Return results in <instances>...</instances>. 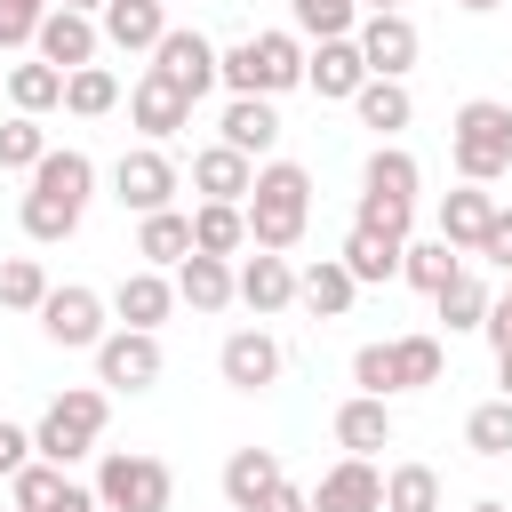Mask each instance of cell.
I'll return each instance as SVG.
<instances>
[{"instance_id": "obj_41", "label": "cell", "mask_w": 512, "mask_h": 512, "mask_svg": "<svg viewBox=\"0 0 512 512\" xmlns=\"http://www.w3.org/2000/svg\"><path fill=\"white\" fill-rule=\"evenodd\" d=\"M432 304H440V320H448V328H480L496 296H488V280H480V272H456V280H448Z\"/></svg>"}, {"instance_id": "obj_45", "label": "cell", "mask_w": 512, "mask_h": 512, "mask_svg": "<svg viewBox=\"0 0 512 512\" xmlns=\"http://www.w3.org/2000/svg\"><path fill=\"white\" fill-rule=\"evenodd\" d=\"M352 384L376 392V400H392V392H400V384H392V344H360V352H352Z\"/></svg>"}, {"instance_id": "obj_13", "label": "cell", "mask_w": 512, "mask_h": 512, "mask_svg": "<svg viewBox=\"0 0 512 512\" xmlns=\"http://www.w3.org/2000/svg\"><path fill=\"white\" fill-rule=\"evenodd\" d=\"M152 64H160L192 104L216 88V40H208V32H192V24H168V32H160V48H152Z\"/></svg>"}, {"instance_id": "obj_57", "label": "cell", "mask_w": 512, "mask_h": 512, "mask_svg": "<svg viewBox=\"0 0 512 512\" xmlns=\"http://www.w3.org/2000/svg\"><path fill=\"white\" fill-rule=\"evenodd\" d=\"M504 280H512V272H504ZM504 296H512V288H504Z\"/></svg>"}, {"instance_id": "obj_24", "label": "cell", "mask_w": 512, "mask_h": 512, "mask_svg": "<svg viewBox=\"0 0 512 512\" xmlns=\"http://www.w3.org/2000/svg\"><path fill=\"white\" fill-rule=\"evenodd\" d=\"M280 480H288V464H280L272 448H232V456H224V504H232V512L264 504Z\"/></svg>"}, {"instance_id": "obj_39", "label": "cell", "mask_w": 512, "mask_h": 512, "mask_svg": "<svg viewBox=\"0 0 512 512\" xmlns=\"http://www.w3.org/2000/svg\"><path fill=\"white\" fill-rule=\"evenodd\" d=\"M288 24L296 40H344L360 24V0H288Z\"/></svg>"}, {"instance_id": "obj_26", "label": "cell", "mask_w": 512, "mask_h": 512, "mask_svg": "<svg viewBox=\"0 0 512 512\" xmlns=\"http://www.w3.org/2000/svg\"><path fill=\"white\" fill-rule=\"evenodd\" d=\"M32 192H56V200L88 208V200H96V160H88V152H72V144H64V152L48 144V152H40V168H32Z\"/></svg>"}, {"instance_id": "obj_35", "label": "cell", "mask_w": 512, "mask_h": 512, "mask_svg": "<svg viewBox=\"0 0 512 512\" xmlns=\"http://www.w3.org/2000/svg\"><path fill=\"white\" fill-rule=\"evenodd\" d=\"M112 104H120V80H112L104 64H72V72H64V112H72V120H104Z\"/></svg>"}, {"instance_id": "obj_1", "label": "cell", "mask_w": 512, "mask_h": 512, "mask_svg": "<svg viewBox=\"0 0 512 512\" xmlns=\"http://www.w3.org/2000/svg\"><path fill=\"white\" fill-rule=\"evenodd\" d=\"M240 216H248V248L288 256V248L304 240V224H312V168H296V160H264L256 184H248V200H240Z\"/></svg>"}, {"instance_id": "obj_8", "label": "cell", "mask_w": 512, "mask_h": 512, "mask_svg": "<svg viewBox=\"0 0 512 512\" xmlns=\"http://www.w3.org/2000/svg\"><path fill=\"white\" fill-rule=\"evenodd\" d=\"M176 184H184V168H176L160 144H136V152H120V160H112V200H120V208H136V216L176 208Z\"/></svg>"}, {"instance_id": "obj_16", "label": "cell", "mask_w": 512, "mask_h": 512, "mask_svg": "<svg viewBox=\"0 0 512 512\" xmlns=\"http://www.w3.org/2000/svg\"><path fill=\"white\" fill-rule=\"evenodd\" d=\"M368 80V64H360V40L344 32V40H320V48H304V88L320 96V104H352V88Z\"/></svg>"}, {"instance_id": "obj_6", "label": "cell", "mask_w": 512, "mask_h": 512, "mask_svg": "<svg viewBox=\"0 0 512 512\" xmlns=\"http://www.w3.org/2000/svg\"><path fill=\"white\" fill-rule=\"evenodd\" d=\"M160 368H168L160 328H104V344H96V384L104 392H152Z\"/></svg>"}, {"instance_id": "obj_18", "label": "cell", "mask_w": 512, "mask_h": 512, "mask_svg": "<svg viewBox=\"0 0 512 512\" xmlns=\"http://www.w3.org/2000/svg\"><path fill=\"white\" fill-rule=\"evenodd\" d=\"M104 304H112V320H120V328H160V320L176 312V280H168V272H152V264H136Z\"/></svg>"}, {"instance_id": "obj_4", "label": "cell", "mask_w": 512, "mask_h": 512, "mask_svg": "<svg viewBox=\"0 0 512 512\" xmlns=\"http://www.w3.org/2000/svg\"><path fill=\"white\" fill-rule=\"evenodd\" d=\"M104 424H112V392H104V384H72V392H56V400L40 408V424H32V456H48V464H80V456H96Z\"/></svg>"}, {"instance_id": "obj_25", "label": "cell", "mask_w": 512, "mask_h": 512, "mask_svg": "<svg viewBox=\"0 0 512 512\" xmlns=\"http://www.w3.org/2000/svg\"><path fill=\"white\" fill-rule=\"evenodd\" d=\"M248 184H256V160L248 152H232V144L192 152V192L200 200H248Z\"/></svg>"}, {"instance_id": "obj_59", "label": "cell", "mask_w": 512, "mask_h": 512, "mask_svg": "<svg viewBox=\"0 0 512 512\" xmlns=\"http://www.w3.org/2000/svg\"><path fill=\"white\" fill-rule=\"evenodd\" d=\"M224 512H232V504H224Z\"/></svg>"}, {"instance_id": "obj_51", "label": "cell", "mask_w": 512, "mask_h": 512, "mask_svg": "<svg viewBox=\"0 0 512 512\" xmlns=\"http://www.w3.org/2000/svg\"><path fill=\"white\" fill-rule=\"evenodd\" d=\"M56 512H104V504H96V488H64V496H56Z\"/></svg>"}, {"instance_id": "obj_49", "label": "cell", "mask_w": 512, "mask_h": 512, "mask_svg": "<svg viewBox=\"0 0 512 512\" xmlns=\"http://www.w3.org/2000/svg\"><path fill=\"white\" fill-rule=\"evenodd\" d=\"M480 328H488V344H496V360H504V352H512V296H496Z\"/></svg>"}, {"instance_id": "obj_34", "label": "cell", "mask_w": 512, "mask_h": 512, "mask_svg": "<svg viewBox=\"0 0 512 512\" xmlns=\"http://www.w3.org/2000/svg\"><path fill=\"white\" fill-rule=\"evenodd\" d=\"M8 104L16 112H32V120H48V112H64V72L56 64H8Z\"/></svg>"}, {"instance_id": "obj_44", "label": "cell", "mask_w": 512, "mask_h": 512, "mask_svg": "<svg viewBox=\"0 0 512 512\" xmlns=\"http://www.w3.org/2000/svg\"><path fill=\"white\" fill-rule=\"evenodd\" d=\"M40 152H48V128L32 120V112H16V120H0V168H40Z\"/></svg>"}, {"instance_id": "obj_27", "label": "cell", "mask_w": 512, "mask_h": 512, "mask_svg": "<svg viewBox=\"0 0 512 512\" xmlns=\"http://www.w3.org/2000/svg\"><path fill=\"white\" fill-rule=\"evenodd\" d=\"M136 256H144L152 272H176V264L192 256V216H176V208L136 216Z\"/></svg>"}, {"instance_id": "obj_54", "label": "cell", "mask_w": 512, "mask_h": 512, "mask_svg": "<svg viewBox=\"0 0 512 512\" xmlns=\"http://www.w3.org/2000/svg\"><path fill=\"white\" fill-rule=\"evenodd\" d=\"M464 512H504V504H496V496H480V504H464Z\"/></svg>"}, {"instance_id": "obj_29", "label": "cell", "mask_w": 512, "mask_h": 512, "mask_svg": "<svg viewBox=\"0 0 512 512\" xmlns=\"http://www.w3.org/2000/svg\"><path fill=\"white\" fill-rule=\"evenodd\" d=\"M456 272H464V248H448L440 232H432V240H416V232H408V248H400V280H408V288L440 296V288H448Z\"/></svg>"}, {"instance_id": "obj_23", "label": "cell", "mask_w": 512, "mask_h": 512, "mask_svg": "<svg viewBox=\"0 0 512 512\" xmlns=\"http://www.w3.org/2000/svg\"><path fill=\"white\" fill-rule=\"evenodd\" d=\"M352 296H360V280H352L336 256H312V264L296 272V304H304L312 320H344V312H352Z\"/></svg>"}, {"instance_id": "obj_30", "label": "cell", "mask_w": 512, "mask_h": 512, "mask_svg": "<svg viewBox=\"0 0 512 512\" xmlns=\"http://www.w3.org/2000/svg\"><path fill=\"white\" fill-rule=\"evenodd\" d=\"M440 376H448V344L440 336H424V328L416 336H392V384L400 392H432Z\"/></svg>"}, {"instance_id": "obj_38", "label": "cell", "mask_w": 512, "mask_h": 512, "mask_svg": "<svg viewBox=\"0 0 512 512\" xmlns=\"http://www.w3.org/2000/svg\"><path fill=\"white\" fill-rule=\"evenodd\" d=\"M384 512H440V472L432 464H392L384 472Z\"/></svg>"}, {"instance_id": "obj_36", "label": "cell", "mask_w": 512, "mask_h": 512, "mask_svg": "<svg viewBox=\"0 0 512 512\" xmlns=\"http://www.w3.org/2000/svg\"><path fill=\"white\" fill-rule=\"evenodd\" d=\"M80 216H88V208H72V200H56V192H24V240H32V248L72 240V232H80Z\"/></svg>"}, {"instance_id": "obj_28", "label": "cell", "mask_w": 512, "mask_h": 512, "mask_svg": "<svg viewBox=\"0 0 512 512\" xmlns=\"http://www.w3.org/2000/svg\"><path fill=\"white\" fill-rule=\"evenodd\" d=\"M176 304H192V312H224L232 304V256H184L176 264Z\"/></svg>"}, {"instance_id": "obj_53", "label": "cell", "mask_w": 512, "mask_h": 512, "mask_svg": "<svg viewBox=\"0 0 512 512\" xmlns=\"http://www.w3.org/2000/svg\"><path fill=\"white\" fill-rule=\"evenodd\" d=\"M56 8H80V16H96V8H104V0H56Z\"/></svg>"}, {"instance_id": "obj_56", "label": "cell", "mask_w": 512, "mask_h": 512, "mask_svg": "<svg viewBox=\"0 0 512 512\" xmlns=\"http://www.w3.org/2000/svg\"><path fill=\"white\" fill-rule=\"evenodd\" d=\"M496 368H504V400H512V352H504V360H496Z\"/></svg>"}, {"instance_id": "obj_15", "label": "cell", "mask_w": 512, "mask_h": 512, "mask_svg": "<svg viewBox=\"0 0 512 512\" xmlns=\"http://www.w3.org/2000/svg\"><path fill=\"white\" fill-rule=\"evenodd\" d=\"M216 376H224L232 392H264V384H280V336H264V328H232L224 352H216Z\"/></svg>"}, {"instance_id": "obj_21", "label": "cell", "mask_w": 512, "mask_h": 512, "mask_svg": "<svg viewBox=\"0 0 512 512\" xmlns=\"http://www.w3.org/2000/svg\"><path fill=\"white\" fill-rule=\"evenodd\" d=\"M488 216H496V192L488 184H456V192H440V216H432V232L448 240V248H480V232H488Z\"/></svg>"}, {"instance_id": "obj_5", "label": "cell", "mask_w": 512, "mask_h": 512, "mask_svg": "<svg viewBox=\"0 0 512 512\" xmlns=\"http://www.w3.org/2000/svg\"><path fill=\"white\" fill-rule=\"evenodd\" d=\"M96 504L104 512H168L176 504V472L144 448H112L96 464Z\"/></svg>"}, {"instance_id": "obj_20", "label": "cell", "mask_w": 512, "mask_h": 512, "mask_svg": "<svg viewBox=\"0 0 512 512\" xmlns=\"http://www.w3.org/2000/svg\"><path fill=\"white\" fill-rule=\"evenodd\" d=\"M216 144H232V152L264 160V152L280 144V112H272V96H232V104H224V120H216Z\"/></svg>"}, {"instance_id": "obj_14", "label": "cell", "mask_w": 512, "mask_h": 512, "mask_svg": "<svg viewBox=\"0 0 512 512\" xmlns=\"http://www.w3.org/2000/svg\"><path fill=\"white\" fill-rule=\"evenodd\" d=\"M96 48H104V32H96V16H80V8H48V16H40V32H32V56H40V64H56V72L96 64Z\"/></svg>"}, {"instance_id": "obj_2", "label": "cell", "mask_w": 512, "mask_h": 512, "mask_svg": "<svg viewBox=\"0 0 512 512\" xmlns=\"http://www.w3.org/2000/svg\"><path fill=\"white\" fill-rule=\"evenodd\" d=\"M448 160L464 184H496L512 176V104L504 96H464L448 120Z\"/></svg>"}, {"instance_id": "obj_19", "label": "cell", "mask_w": 512, "mask_h": 512, "mask_svg": "<svg viewBox=\"0 0 512 512\" xmlns=\"http://www.w3.org/2000/svg\"><path fill=\"white\" fill-rule=\"evenodd\" d=\"M392 400H376V392H352L344 408H336V448L344 456H384L392 448Z\"/></svg>"}, {"instance_id": "obj_58", "label": "cell", "mask_w": 512, "mask_h": 512, "mask_svg": "<svg viewBox=\"0 0 512 512\" xmlns=\"http://www.w3.org/2000/svg\"><path fill=\"white\" fill-rule=\"evenodd\" d=\"M48 8H56V0H48Z\"/></svg>"}, {"instance_id": "obj_3", "label": "cell", "mask_w": 512, "mask_h": 512, "mask_svg": "<svg viewBox=\"0 0 512 512\" xmlns=\"http://www.w3.org/2000/svg\"><path fill=\"white\" fill-rule=\"evenodd\" d=\"M216 80L232 96H288V88H304V40L296 32H248L240 48H216Z\"/></svg>"}, {"instance_id": "obj_37", "label": "cell", "mask_w": 512, "mask_h": 512, "mask_svg": "<svg viewBox=\"0 0 512 512\" xmlns=\"http://www.w3.org/2000/svg\"><path fill=\"white\" fill-rule=\"evenodd\" d=\"M64 488H72V480H64V464H48V456H32V464L8 472V504H16V512H56Z\"/></svg>"}, {"instance_id": "obj_12", "label": "cell", "mask_w": 512, "mask_h": 512, "mask_svg": "<svg viewBox=\"0 0 512 512\" xmlns=\"http://www.w3.org/2000/svg\"><path fill=\"white\" fill-rule=\"evenodd\" d=\"M304 496H312V512H384V472H376V456H336L320 472V488H304Z\"/></svg>"}, {"instance_id": "obj_17", "label": "cell", "mask_w": 512, "mask_h": 512, "mask_svg": "<svg viewBox=\"0 0 512 512\" xmlns=\"http://www.w3.org/2000/svg\"><path fill=\"white\" fill-rule=\"evenodd\" d=\"M96 32H104V48L152 56L160 32H168V0H104V8H96Z\"/></svg>"}, {"instance_id": "obj_10", "label": "cell", "mask_w": 512, "mask_h": 512, "mask_svg": "<svg viewBox=\"0 0 512 512\" xmlns=\"http://www.w3.org/2000/svg\"><path fill=\"white\" fill-rule=\"evenodd\" d=\"M128 128H144V144H168L176 128H192V96H184L160 64H144L136 88H128Z\"/></svg>"}, {"instance_id": "obj_52", "label": "cell", "mask_w": 512, "mask_h": 512, "mask_svg": "<svg viewBox=\"0 0 512 512\" xmlns=\"http://www.w3.org/2000/svg\"><path fill=\"white\" fill-rule=\"evenodd\" d=\"M456 8H464V16H488V8H504V0H456Z\"/></svg>"}, {"instance_id": "obj_11", "label": "cell", "mask_w": 512, "mask_h": 512, "mask_svg": "<svg viewBox=\"0 0 512 512\" xmlns=\"http://www.w3.org/2000/svg\"><path fill=\"white\" fill-rule=\"evenodd\" d=\"M232 304H248L256 320L288 312V304H296V264H288V256H272V248L240 256V264H232Z\"/></svg>"}, {"instance_id": "obj_40", "label": "cell", "mask_w": 512, "mask_h": 512, "mask_svg": "<svg viewBox=\"0 0 512 512\" xmlns=\"http://www.w3.org/2000/svg\"><path fill=\"white\" fill-rule=\"evenodd\" d=\"M464 448H472V456H512V400H504V392L464 416Z\"/></svg>"}, {"instance_id": "obj_31", "label": "cell", "mask_w": 512, "mask_h": 512, "mask_svg": "<svg viewBox=\"0 0 512 512\" xmlns=\"http://www.w3.org/2000/svg\"><path fill=\"white\" fill-rule=\"evenodd\" d=\"M416 184H424V168H416V152H408L400 136L376 144L368 168H360V192H384V200H416Z\"/></svg>"}, {"instance_id": "obj_48", "label": "cell", "mask_w": 512, "mask_h": 512, "mask_svg": "<svg viewBox=\"0 0 512 512\" xmlns=\"http://www.w3.org/2000/svg\"><path fill=\"white\" fill-rule=\"evenodd\" d=\"M16 464H32V432H24V424H8V416H0V480H8V472H16Z\"/></svg>"}, {"instance_id": "obj_33", "label": "cell", "mask_w": 512, "mask_h": 512, "mask_svg": "<svg viewBox=\"0 0 512 512\" xmlns=\"http://www.w3.org/2000/svg\"><path fill=\"white\" fill-rule=\"evenodd\" d=\"M400 248H408V240H384V232H360V224H352L344 248H336V264L368 288V280H400Z\"/></svg>"}, {"instance_id": "obj_7", "label": "cell", "mask_w": 512, "mask_h": 512, "mask_svg": "<svg viewBox=\"0 0 512 512\" xmlns=\"http://www.w3.org/2000/svg\"><path fill=\"white\" fill-rule=\"evenodd\" d=\"M104 312H112V304H104L96 288L64 280V288H48V296H40V312H32V320H40V336H48V344H64V352H96V344H104Z\"/></svg>"}, {"instance_id": "obj_47", "label": "cell", "mask_w": 512, "mask_h": 512, "mask_svg": "<svg viewBox=\"0 0 512 512\" xmlns=\"http://www.w3.org/2000/svg\"><path fill=\"white\" fill-rule=\"evenodd\" d=\"M472 256H488L496 272H512V208H496V216H488V232H480V248H472Z\"/></svg>"}, {"instance_id": "obj_22", "label": "cell", "mask_w": 512, "mask_h": 512, "mask_svg": "<svg viewBox=\"0 0 512 512\" xmlns=\"http://www.w3.org/2000/svg\"><path fill=\"white\" fill-rule=\"evenodd\" d=\"M352 112H360V128H376V144H392L408 120H416V96H408V80H360L352 88Z\"/></svg>"}, {"instance_id": "obj_55", "label": "cell", "mask_w": 512, "mask_h": 512, "mask_svg": "<svg viewBox=\"0 0 512 512\" xmlns=\"http://www.w3.org/2000/svg\"><path fill=\"white\" fill-rule=\"evenodd\" d=\"M376 8H400V0H360V16H376Z\"/></svg>"}, {"instance_id": "obj_50", "label": "cell", "mask_w": 512, "mask_h": 512, "mask_svg": "<svg viewBox=\"0 0 512 512\" xmlns=\"http://www.w3.org/2000/svg\"><path fill=\"white\" fill-rule=\"evenodd\" d=\"M248 512H312V496H304L296 480H280V488H272L264 504H248Z\"/></svg>"}, {"instance_id": "obj_32", "label": "cell", "mask_w": 512, "mask_h": 512, "mask_svg": "<svg viewBox=\"0 0 512 512\" xmlns=\"http://www.w3.org/2000/svg\"><path fill=\"white\" fill-rule=\"evenodd\" d=\"M192 248H200V256H240V248H248L240 200H200V208H192Z\"/></svg>"}, {"instance_id": "obj_43", "label": "cell", "mask_w": 512, "mask_h": 512, "mask_svg": "<svg viewBox=\"0 0 512 512\" xmlns=\"http://www.w3.org/2000/svg\"><path fill=\"white\" fill-rule=\"evenodd\" d=\"M40 296H48L40 256H8V264H0V304H8V312H40Z\"/></svg>"}, {"instance_id": "obj_9", "label": "cell", "mask_w": 512, "mask_h": 512, "mask_svg": "<svg viewBox=\"0 0 512 512\" xmlns=\"http://www.w3.org/2000/svg\"><path fill=\"white\" fill-rule=\"evenodd\" d=\"M352 40H360V64L376 72V80H408V64H416V24H408V8H376V16H360L352 24Z\"/></svg>"}, {"instance_id": "obj_46", "label": "cell", "mask_w": 512, "mask_h": 512, "mask_svg": "<svg viewBox=\"0 0 512 512\" xmlns=\"http://www.w3.org/2000/svg\"><path fill=\"white\" fill-rule=\"evenodd\" d=\"M40 16H48V0H0V48H32Z\"/></svg>"}, {"instance_id": "obj_42", "label": "cell", "mask_w": 512, "mask_h": 512, "mask_svg": "<svg viewBox=\"0 0 512 512\" xmlns=\"http://www.w3.org/2000/svg\"><path fill=\"white\" fill-rule=\"evenodd\" d=\"M352 224H360V232H384V240H408V232H416V200H384V192H360Z\"/></svg>"}]
</instances>
